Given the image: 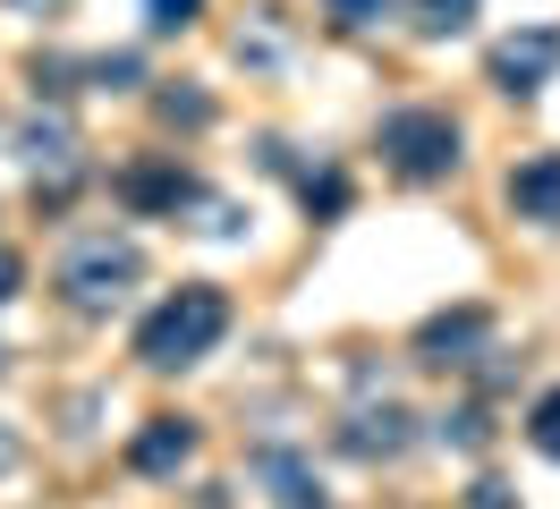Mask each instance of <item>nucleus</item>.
I'll return each instance as SVG.
<instances>
[{"label": "nucleus", "instance_id": "nucleus-1", "mask_svg": "<svg viewBox=\"0 0 560 509\" xmlns=\"http://www.w3.org/2000/svg\"><path fill=\"white\" fill-rule=\"evenodd\" d=\"M221 332H230V298H221L212 280H178L171 298H162V305H153V314L137 323V357H144L153 373L205 366Z\"/></svg>", "mask_w": 560, "mask_h": 509}, {"label": "nucleus", "instance_id": "nucleus-2", "mask_svg": "<svg viewBox=\"0 0 560 509\" xmlns=\"http://www.w3.org/2000/svg\"><path fill=\"white\" fill-rule=\"evenodd\" d=\"M137 280H144V246L137 238L94 230V238H77L69 255H60V298H69L77 314H110Z\"/></svg>", "mask_w": 560, "mask_h": 509}, {"label": "nucleus", "instance_id": "nucleus-3", "mask_svg": "<svg viewBox=\"0 0 560 509\" xmlns=\"http://www.w3.org/2000/svg\"><path fill=\"white\" fill-rule=\"evenodd\" d=\"M374 144H383V162L399 170V178H451L458 170V119L451 111H433V102H408V111H383V128H374Z\"/></svg>", "mask_w": 560, "mask_h": 509}, {"label": "nucleus", "instance_id": "nucleus-4", "mask_svg": "<svg viewBox=\"0 0 560 509\" xmlns=\"http://www.w3.org/2000/svg\"><path fill=\"white\" fill-rule=\"evenodd\" d=\"M560 68V34L552 26H535V34H518V43H501V51H492V85H501V94H544V77H552Z\"/></svg>", "mask_w": 560, "mask_h": 509}, {"label": "nucleus", "instance_id": "nucleus-5", "mask_svg": "<svg viewBox=\"0 0 560 509\" xmlns=\"http://www.w3.org/2000/svg\"><path fill=\"white\" fill-rule=\"evenodd\" d=\"M485 332H492V314H485V305H458V314H433V323H424L417 348H424V366H476Z\"/></svg>", "mask_w": 560, "mask_h": 509}, {"label": "nucleus", "instance_id": "nucleus-6", "mask_svg": "<svg viewBox=\"0 0 560 509\" xmlns=\"http://www.w3.org/2000/svg\"><path fill=\"white\" fill-rule=\"evenodd\" d=\"M510 212L535 230H560V153H526L510 170Z\"/></svg>", "mask_w": 560, "mask_h": 509}, {"label": "nucleus", "instance_id": "nucleus-7", "mask_svg": "<svg viewBox=\"0 0 560 509\" xmlns=\"http://www.w3.org/2000/svg\"><path fill=\"white\" fill-rule=\"evenodd\" d=\"M119 204L128 212H178V204H196V178L178 162H137V170H119Z\"/></svg>", "mask_w": 560, "mask_h": 509}, {"label": "nucleus", "instance_id": "nucleus-8", "mask_svg": "<svg viewBox=\"0 0 560 509\" xmlns=\"http://www.w3.org/2000/svg\"><path fill=\"white\" fill-rule=\"evenodd\" d=\"M187 459H196V425H187V416H153V425L128 441V467L137 475H178Z\"/></svg>", "mask_w": 560, "mask_h": 509}, {"label": "nucleus", "instance_id": "nucleus-9", "mask_svg": "<svg viewBox=\"0 0 560 509\" xmlns=\"http://www.w3.org/2000/svg\"><path fill=\"white\" fill-rule=\"evenodd\" d=\"M357 450V459H399V450H408V407L399 400H365V407H349V433H340Z\"/></svg>", "mask_w": 560, "mask_h": 509}, {"label": "nucleus", "instance_id": "nucleus-10", "mask_svg": "<svg viewBox=\"0 0 560 509\" xmlns=\"http://www.w3.org/2000/svg\"><path fill=\"white\" fill-rule=\"evenodd\" d=\"M255 467L272 475L280 509H323V484H315L306 467H298V450H280V441H272V450H255Z\"/></svg>", "mask_w": 560, "mask_h": 509}, {"label": "nucleus", "instance_id": "nucleus-11", "mask_svg": "<svg viewBox=\"0 0 560 509\" xmlns=\"http://www.w3.org/2000/svg\"><path fill=\"white\" fill-rule=\"evenodd\" d=\"M417 26L424 34H467L476 26V0H417Z\"/></svg>", "mask_w": 560, "mask_h": 509}, {"label": "nucleus", "instance_id": "nucleus-12", "mask_svg": "<svg viewBox=\"0 0 560 509\" xmlns=\"http://www.w3.org/2000/svg\"><path fill=\"white\" fill-rule=\"evenodd\" d=\"M526 433H535V450H544V459H560V382L544 391V400H535V416H526Z\"/></svg>", "mask_w": 560, "mask_h": 509}, {"label": "nucleus", "instance_id": "nucleus-13", "mask_svg": "<svg viewBox=\"0 0 560 509\" xmlns=\"http://www.w3.org/2000/svg\"><path fill=\"white\" fill-rule=\"evenodd\" d=\"M144 9H153V34H187L205 0H144Z\"/></svg>", "mask_w": 560, "mask_h": 509}, {"label": "nucleus", "instance_id": "nucleus-14", "mask_svg": "<svg viewBox=\"0 0 560 509\" xmlns=\"http://www.w3.org/2000/svg\"><path fill=\"white\" fill-rule=\"evenodd\" d=\"M331 18H340V26H383L390 0H331Z\"/></svg>", "mask_w": 560, "mask_h": 509}, {"label": "nucleus", "instance_id": "nucleus-15", "mask_svg": "<svg viewBox=\"0 0 560 509\" xmlns=\"http://www.w3.org/2000/svg\"><path fill=\"white\" fill-rule=\"evenodd\" d=\"M162 119H187V128H205L212 102H205V94H162Z\"/></svg>", "mask_w": 560, "mask_h": 509}, {"label": "nucleus", "instance_id": "nucleus-16", "mask_svg": "<svg viewBox=\"0 0 560 509\" xmlns=\"http://www.w3.org/2000/svg\"><path fill=\"white\" fill-rule=\"evenodd\" d=\"M442 441H467V450H476V441H485V416H476V407H467V416H442Z\"/></svg>", "mask_w": 560, "mask_h": 509}, {"label": "nucleus", "instance_id": "nucleus-17", "mask_svg": "<svg viewBox=\"0 0 560 509\" xmlns=\"http://www.w3.org/2000/svg\"><path fill=\"white\" fill-rule=\"evenodd\" d=\"M94 77H103V85H137V60H128V51H110V60H94Z\"/></svg>", "mask_w": 560, "mask_h": 509}, {"label": "nucleus", "instance_id": "nucleus-18", "mask_svg": "<svg viewBox=\"0 0 560 509\" xmlns=\"http://www.w3.org/2000/svg\"><path fill=\"white\" fill-rule=\"evenodd\" d=\"M18 280H26V264H18L9 246H0V298H18Z\"/></svg>", "mask_w": 560, "mask_h": 509}, {"label": "nucleus", "instance_id": "nucleus-19", "mask_svg": "<svg viewBox=\"0 0 560 509\" xmlns=\"http://www.w3.org/2000/svg\"><path fill=\"white\" fill-rule=\"evenodd\" d=\"M467 509H510V493H501V484L485 475V484H476V501H467Z\"/></svg>", "mask_w": 560, "mask_h": 509}, {"label": "nucleus", "instance_id": "nucleus-20", "mask_svg": "<svg viewBox=\"0 0 560 509\" xmlns=\"http://www.w3.org/2000/svg\"><path fill=\"white\" fill-rule=\"evenodd\" d=\"M9 9H18V18H51L60 0H9Z\"/></svg>", "mask_w": 560, "mask_h": 509}, {"label": "nucleus", "instance_id": "nucleus-21", "mask_svg": "<svg viewBox=\"0 0 560 509\" xmlns=\"http://www.w3.org/2000/svg\"><path fill=\"white\" fill-rule=\"evenodd\" d=\"M18 467V433H9V425H0V475Z\"/></svg>", "mask_w": 560, "mask_h": 509}]
</instances>
